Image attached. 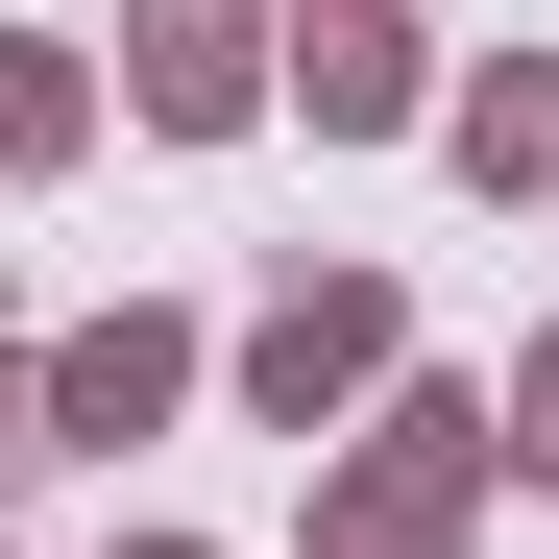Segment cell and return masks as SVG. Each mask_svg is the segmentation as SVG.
I'll return each instance as SVG.
<instances>
[{"label": "cell", "instance_id": "obj_1", "mask_svg": "<svg viewBox=\"0 0 559 559\" xmlns=\"http://www.w3.org/2000/svg\"><path fill=\"white\" fill-rule=\"evenodd\" d=\"M462 462H487V414H462V390H414V414H390V462L341 487V535H317V559H438V511H462Z\"/></svg>", "mask_w": 559, "mask_h": 559}, {"label": "cell", "instance_id": "obj_2", "mask_svg": "<svg viewBox=\"0 0 559 559\" xmlns=\"http://www.w3.org/2000/svg\"><path fill=\"white\" fill-rule=\"evenodd\" d=\"M170 365H195L170 317H98V341H49V365H25V414H49V438H146V414H170Z\"/></svg>", "mask_w": 559, "mask_h": 559}, {"label": "cell", "instance_id": "obj_3", "mask_svg": "<svg viewBox=\"0 0 559 559\" xmlns=\"http://www.w3.org/2000/svg\"><path fill=\"white\" fill-rule=\"evenodd\" d=\"M365 365H390V293H293V317H267V341H243V390H267V414H293V438H317V414L365 390Z\"/></svg>", "mask_w": 559, "mask_h": 559}, {"label": "cell", "instance_id": "obj_4", "mask_svg": "<svg viewBox=\"0 0 559 559\" xmlns=\"http://www.w3.org/2000/svg\"><path fill=\"white\" fill-rule=\"evenodd\" d=\"M122 73H146V122H243V98H267L243 0H146V49H122Z\"/></svg>", "mask_w": 559, "mask_h": 559}, {"label": "cell", "instance_id": "obj_5", "mask_svg": "<svg viewBox=\"0 0 559 559\" xmlns=\"http://www.w3.org/2000/svg\"><path fill=\"white\" fill-rule=\"evenodd\" d=\"M293 73H317V122H414V25H390V0H317Z\"/></svg>", "mask_w": 559, "mask_h": 559}, {"label": "cell", "instance_id": "obj_6", "mask_svg": "<svg viewBox=\"0 0 559 559\" xmlns=\"http://www.w3.org/2000/svg\"><path fill=\"white\" fill-rule=\"evenodd\" d=\"M462 170H487V195H535V170H559V73H487V98H462Z\"/></svg>", "mask_w": 559, "mask_h": 559}, {"label": "cell", "instance_id": "obj_7", "mask_svg": "<svg viewBox=\"0 0 559 559\" xmlns=\"http://www.w3.org/2000/svg\"><path fill=\"white\" fill-rule=\"evenodd\" d=\"M0 146H73V49H0Z\"/></svg>", "mask_w": 559, "mask_h": 559}, {"label": "cell", "instance_id": "obj_8", "mask_svg": "<svg viewBox=\"0 0 559 559\" xmlns=\"http://www.w3.org/2000/svg\"><path fill=\"white\" fill-rule=\"evenodd\" d=\"M487 462H559V365H535V390H511V438H487Z\"/></svg>", "mask_w": 559, "mask_h": 559}, {"label": "cell", "instance_id": "obj_9", "mask_svg": "<svg viewBox=\"0 0 559 559\" xmlns=\"http://www.w3.org/2000/svg\"><path fill=\"white\" fill-rule=\"evenodd\" d=\"M0 462H25V365H0Z\"/></svg>", "mask_w": 559, "mask_h": 559}, {"label": "cell", "instance_id": "obj_10", "mask_svg": "<svg viewBox=\"0 0 559 559\" xmlns=\"http://www.w3.org/2000/svg\"><path fill=\"white\" fill-rule=\"evenodd\" d=\"M146 559H170V535H146Z\"/></svg>", "mask_w": 559, "mask_h": 559}]
</instances>
